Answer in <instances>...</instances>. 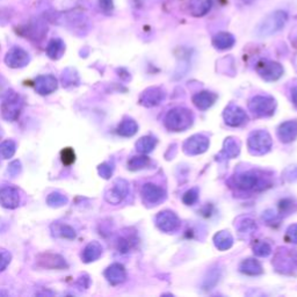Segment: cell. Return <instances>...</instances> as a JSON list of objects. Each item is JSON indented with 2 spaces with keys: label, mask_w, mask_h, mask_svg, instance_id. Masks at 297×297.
<instances>
[{
  "label": "cell",
  "mask_w": 297,
  "mask_h": 297,
  "mask_svg": "<svg viewBox=\"0 0 297 297\" xmlns=\"http://www.w3.org/2000/svg\"><path fill=\"white\" fill-rule=\"evenodd\" d=\"M293 202L288 200V198H285V200H282L280 202V209H281L282 211H287L289 208H292Z\"/></svg>",
  "instance_id": "cell-46"
},
{
  "label": "cell",
  "mask_w": 297,
  "mask_h": 297,
  "mask_svg": "<svg viewBox=\"0 0 297 297\" xmlns=\"http://www.w3.org/2000/svg\"><path fill=\"white\" fill-rule=\"evenodd\" d=\"M209 148L208 137L203 135H194L188 138L184 143V151L187 154L195 156V154H201L207 151Z\"/></svg>",
  "instance_id": "cell-12"
},
{
  "label": "cell",
  "mask_w": 297,
  "mask_h": 297,
  "mask_svg": "<svg viewBox=\"0 0 297 297\" xmlns=\"http://www.w3.org/2000/svg\"><path fill=\"white\" fill-rule=\"evenodd\" d=\"M165 99V92L160 87H150L145 90L140 98L141 104L145 107L158 106Z\"/></svg>",
  "instance_id": "cell-16"
},
{
  "label": "cell",
  "mask_w": 297,
  "mask_h": 297,
  "mask_svg": "<svg viewBox=\"0 0 297 297\" xmlns=\"http://www.w3.org/2000/svg\"><path fill=\"white\" fill-rule=\"evenodd\" d=\"M37 265L47 269H64L67 267L65 259L55 253H43L37 256Z\"/></svg>",
  "instance_id": "cell-13"
},
{
  "label": "cell",
  "mask_w": 297,
  "mask_h": 297,
  "mask_svg": "<svg viewBox=\"0 0 297 297\" xmlns=\"http://www.w3.org/2000/svg\"><path fill=\"white\" fill-rule=\"evenodd\" d=\"M219 278H221V272H219L218 269H212V271L209 272L207 276H205V279L203 280V283H202L203 289L209 290L214 288L219 281Z\"/></svg>",
  "instance_id": "cell-33"
},
{
  "label": "cell",
  "mask_w": 297,
  "mask_h": 297,
  "mask_svg": "<svg viewBox=\"0 0 297 297\" xmlns=\"http://www.w3.org/2000/svg\"><path fill=\"white\" fill-rule=\"evenodd\" d=\"M236 186L243 191H253L264 188V180L255 172H245L236 175Z\"/></svg>",
  "instance_id": "cell-8"
},
{
  "label": "cell",
  "mask_w": 297,
  "mask_h": 297,
  "mask_svg": "<svg viewBox=\"0 0 297 297\" xmlns=\"http://www.w3.org/2000/svg\"><path fill=\"white\" fill-rule=\"evenodd\" d=\"M148 164H150V159H148V157L137 156L129 159V161H128V168H129L130 171H138L147 167Z\"/></svg>",
  "instance_id": "cell-34"
},
{
  "label": "cell",
  "mask_w": 297,
  "mask_h": 297,
  "mask_svg": "<svg viewBox=\"0 0 297 297\" xmlns=\"http://www.w3.org/2000/svg\"><path fill=\"white\" fill-rule=\"evenodd\" d=\"M198 198V188H192V190L187 191L182 197V202L187 205L194 204Z\"/></svg>",
  "instance_id": "cell-38"
},
{
  "label": "cell",
  "mask_w": 297,
  "mask_h": 297,
  "mask_svg": "<svg viewBox=\"0 0 297 297\" xmlns=\"http://www.w3.org/2000/svg\"><path fill=\"white\" fill-rule=\"evenodd\" d=\"M287 239L293 244H297V224L290 225L287 230Z\"/></svg>",
  "instance_id": "cell-42"
},
{
  "label": "cell",
  "mask_w": 297,
  "mask_h": 297,
  "mask_svg": "<svg viewBox=\"0 0 297 297\" xmlns=\"http://www.w3.org/2000/svg\"><path fill=\"white\" fill-rule=\"evenodd\" d=\"M262 217H264L265 221L271 222L273 219L276 218V214L273 210H267L266 212H264V216H262Z\"/></svg>",
  "instance_id": "cell-47"
},
{
  "label": "cell",
  "mask_w": 297,
  "mask_h": 297,
  "mask_svg": "<svg viewBox=\"0 0 297 297\" xmlns=\"http://www.w3.org/2000/svg\"><path fill=\"white\" fill-rule=\"evenodd\" d=\"M21 202V195L18 188L13 186L0 187V205L6 209H16Z\"/></svg>",
  "instance_id": "cell-9"
},
{
  "label": "cell",
  "mask_w": 297,
  "mask_h": 297,
  "mask_svg": "<svg viewBox=\"0 0 297 297\" xmlns=\"http://www.w3.org/2000/svg\"><path fill=\"white\" fill-rule=\"evenodd\" d=\"M194 116L191 110L182 107L171 109L165 116V126L171 131H184L193 123Z\"/></svg>",
  "instance_id": "cell-1"
},
{
  "label": "cell",
  "mask_w": 297,
  "mask_h": 297,
  "mask_svg": "<svg viewBox=\"0 0 297 297\" xmlns=\"http://www.w3.org/2000/svg\"><path fill=\"white\" fill-rule=\"evenodd\" d=\"M29 55L25 50L21 48H13L7 52L5 57V63L7 64L12 69H20V67H25L29 63Z\"/></svg>",
  "instance_id": "cell-15"
},
{
  "label": "cell",
  "mask_w": 297,
  "mask_h": 297,
  "mask_svg": "<svg viewBox=\"0 0 297 297\" xmlns=\"http://www.w3.org/2000/svg\"><path fill=\"white\" fill-rule=\"evenodd\" d=\"M278 136L283 143H290L297 137V121H287L278 129Z\"/></svg>",
  "instance_id": "cell-19"
},
{
  "label": "cell",
  "mask_w": 297,
  "mask_h": 297,
  "mask_svg": "<svg viewBox=\"0 0 297 297\" xmlns=\"http://www.w3.org/2000/svg\"><path fill=\"white\" fill-rule=\"evenodd\" d=\"M117 248H119V251L121 253H127L128 251H129V244H128V242L126 241V239L121 238L119 243H117Z\"/></svg>",
  "instance_id": "cell-45"
},
{
  "label": "cell",
  "mask_w": 297,
  "mask_h": 297,
  "mask_svg": "<svg viewBox=\"0 0 297 297\" xmlns=\"http://www.w3.org/2000/svg\"><path fill=\"white\" fill-rule=\"evenodd\" d=\"M35 91L41 96H48L55 92L58 87V82L56 77L52 74H43V76L37 77L34 83Z\"/></svg>",
  "instance_id": "cell-14"
},
{
  "label": "cell",
  "mask_w": 297,
  "mask_h": 297,
  "mask_svg": "<svg viewBox=\"0 0 297 297\" xmlns=\"http://www.w3.org/2000/svg\"><path fill=\"white\" fill-rule=\"evenodd\" d=\"M256 71L261 76V78L267 80V82H275V80L281 78L283 74V67L281 64L267 59L261 60L256 64Z\"/></svg>",
  "instance_id": "cell-6"
},
{
  "label": "cell",
  "mask_w": 297,
  "mask_h": 297,
  "mask_svg": "<svg viewBox=\"0 0 297 297\" xmlns=\"http://www.w3.org/2000/svg\"><path fill=\"white\" fill-rule=\"evenodd\" d=\"M100 4H101V7L106 9V11L107 9L113 8V1H111V0H101Z\"/></svg>",
  "instance_id": "cell-48"
},
{
  "label": "cell",
  "mask_w": 297,
  "mask_h": 297,
  "mask_svg": "<svg viewBox=\"0 0 297 297\" xmlns=\"http://www.w3.org/2000/svg\"><path fill=\"white\" fill-rule=\"evenodd\" d=\"M142 195L145 202L150 204H157L164 200L165 192L159 186L154 184H145L142 188Z\"/></svg>",
  "instance_id": "cell-17"
},
{
  "label": "cell",
  "mask_w": 297,
  "mask_h": 297,
  "mask_svg": "<svg viewBox=\"0 0 297 297\" xmlns=\"http://www.w3.org/2000/svg\"><path fill=\"white\" fill-rule=\"evenodd\" d=\"M214 244L219 251H227L234 244V238L229 231H219L214 236Z\"/></svg>",
  "instance_id": "cell-26"
},
{
  "label": "cell",
  "mask_w": 297,
  "mask_h": 297,
  "mask_svg": "<svg viewBox=\"0 0 297 297\" xmlns=\"http://www.w3.org/2000/svg\"><path fill=\"white\" fill-rule=\"evenodd\" d=\"M249 110L258 117H267L274 114L276 101L272 97L256 96L252 98L248 103Z\"/></svg>",
  "instance_id": "cell-5"
},
{
  "label": "cell",
  "mask_w": 297,
  "mask_h": 297,
  "mask_svg": "<svg viewBox=\"0 0 297 297\" xmlns=\"http://www.w3.org/2000/svg\"><path fill=\"white\" fill-rule=\"evenodd\" d=\"M239 151H241V147H239L238 142L235 138L229 137L223 144V150L219 153V157L224 158V159H231V158L238 156Z\"/></svg>",
  "instance_id": "cell-23"
},
{
  "label": "cell",
  "mask_w": 297,
  "mask_h": 297,
  "mask_svg": "<svg viewBox=\"0 0 297 297\" xmlns=\"http://www.w3.org/2000/svg\"><path fill=\"white\" fill-rule=\"evenodd\" d=\"M216 99H217V96L215 93L203 91V92L195 94L193 97V102L198 109L207 110L208 108H210L215 103Z\"/></svg>",
  "instance_id": "cell-20"
},
{
  "label": "cell",
  "mask_w": 297,
  "mask_h": 297,
  "mask_svg": "<svg viewBox=\"0 0 297 297\" xmlns=\"http://www.w3.org/2000/svg\"><path fill=\"white\" fill-rule=\"evenodd\" d=\"M104 278L113 286H117L126 281V269L121 264H113L104 271Z\"/></svg>",
  "instance_id": "cell-18"
},
{
  "label": "cell",
  "mask_w": 297,
  "mask_h": 297,
  "mask_svg": "<svg viewBox=\"0 0 297 297\" xmlns=\"http://www.w3.org/2000/svg\"><path fill=\"white\" fill-rule=\"evenodd\" d=\"M157 141L154 137L151 136H144L140 138L136 143V150L141 153H148L153 150L156 147Z\"/></svg>",
  "instance_id": "cell-30"
},
{
  "label": "cell",
  "mask_w": 297,
  "mask_h": 297,
  "mask_svg": "<svg viewBox=\"0 0 297 297\" xmlns=\"http://www.w3.org/2000/svg\"><path fill=\"white\" fill-rule=\"evenodd\" d=\"M20 172H21V164H20L19 160L12 161V163L8 165V173L11 174L12 177H16Z\"/></svg>",
  "instance_id": "cell-43"
},
{
  "label": "cell",
  "mask_w": 297,
  "mask_h": 297,
  "mask_svg": "<svg viewBox=\"0 0 297 297\" xmlns=\"http://www.w3.org/2000/svg\"><path fill=\"white\" fill-rule=\"evenodd\" d=\"M60 159H62V163L64 165L70 166V165H72L76 161V153H74V151L71 148H65L60 152Z\"/></svg>",
  "instance_id": "cell-36"
},
{
  "label": "cell",
  "mask_w": 297,
  "mask_h": 297,
  "mask_svg": "<svg viewBox=\"0 0 297 297\" xmlns=\"http://www.w3.org/2000/svg\"><path fill=\"white\" fill-rule=\"evenodd\" d=\"M286 178L288 179L289 181L297 180V166L289 167L288 170L286 171Z\"/></svg>",
  "instance_id": "cell-44"
},
{
  "label": "cell",
  "mask_w": 297,
  "mask_h": 297,
  "mask_svg": "<svg viewBox=\"0 0 297 297\" xmlns=\"http://www.w3.org/2000/svg\"><path fill=\"white\" fill-rule=\"evenodd\" d=\"M253 252L256 256H261V258H266L272 253V248L267 242L260 241L255 243V245L253 246Z\"/></svg>",
  "instance_id": "cell-35"
},
{
  "label": "cell",
  "mask_w": 297,
  "mask_h": 297,
  "mask_svg": "<svg viewBox=\"0 0 297 297\" xmlns=\"http://www.w3.org/2000/svg\"><path fill=\"white\" fill-rule=\"evenodd\" d=\"M292 100H293V102L297 106V86L294 87L292 91Z\"/></svg>",
  "instance_id": "cell-49"
},
{
  "label": "cell",
  "mask_w": 297,
  "mask_h": 297,
  "mask_svg": "<svg viewBox=\"0 0 297 297\" xmlns=\"http://www.w3.org/2000/svg\"><path fill=\"white\" fill-rule=\"evenodd\" d=\"M288 21V13L285 11H275L265 18L256 28V34L260 37H268L279 33Z\"/></svg>",
  "instance_id": "cell-2"
},
{
  "label": "cell",
  "mask_w": 297,
  "mask_h": 297,
  "mask_svg": "<svg viewBox=\"0 0 297 297\" xmlns=\"http://www.w3.org/2000/svg\"><path fill=\"white\" fill-rule=\"evenodd\" d=\"M23 102L14 91H8L2 98L1 115L6 121H15L21 114Z\"/></svg>",
  "instance_id": "cell-3"
},
{
  "label": "cell",
  "mask_w": 297,
  "mask_h": 297,
  "mask_svg": "<svg viewBox=\"0 0 297 297\" xmlns=\"http://www.w3.org/2000/svg\"><path fill=\"white\" fill-rule=\"evenodd\" d=\"M128 193H129L128 182L123 180V179H117L109 190H107L106 193H104V198H106L108 203L119 204L126 198Z\"/></svg>",
  "instance_id": "cell-7"
},
{
  "label": "cell",
  "mask_w": 297,
  "mask_h": 297,
  "mask_svg": "<svg viewBox=\"0 0 297 297\" xmlns=\"http://www.w3.org/2000/svg\"><path fill=\"white\" fill-rule=\"evenodd\" d=\"M63 85L69 87V86H74V85H78L79 79L78 76H77V73L72 71V73H69V70L65 71L63 74V78H62Z\"/></svg>",
  "instance_id": "cell-37"
},
{
  "label": "cell",
  "mask_w": 297,
  "mask_h": 297,
  "mask_svg": "<svg viewBox=\"0 0 297 297\" xmlns=\"http://www.w3.org/2000/svg\"><path fill=\"white\" fill-rule=\"evenodd\" d=\"M157 227L164 232H174L180 227V219L173 211L164 210L156 216Z\"/></svg>",
  "instance_id": "cell-11"
},
{
  "label": "cell",
  "mask_w": 297,
  "mask_h": 297,
  "mask_svg": "<svg viewBox=\"0 0 297 297\" xmlns=\"http://www.w3.org/2000/svg\"><path fill=\"white\" fill-rule=\"evenodd\" d=\"M239 271H241L243 274L246 275H259L262 273V266L258 260L255 259H246L242 262L241 266H239Z\"/></svg>",
  "instance_id": "cell-25"
},
{
  "label": "cell",
  "mask_w": 297,
  "mask_h": 297,
  "mask_svg": "<svg viewBox=\"0 0 297 297\" xmlns=\"http://www.w3.org/2000/svg\"><path fill=\"white\" fill-rule=\"evenodd\" d=\"M2 137V130H1V128H0V138Z\"/></svg>",
  "instance_id": "cell-50"
},
{
  "label": "cell",
  "mask_w": 297,
  "mask_h": 297,
  "mask_svg": "<svg viewBox=\"0 0 297 297\" xmlns=\"http://www.w3.org/2000/svg\"><path fill=\"white\" fill-rule=\"evenodd\" d=\"M47 203L52 208H59L67 203V198L59 192H53L47 198Z\"/></svg>",
  "instance_id": "cell-32"
},
{
  "label": "cell",
  "mask_w": 297,
  "mask_h": 297,
  "mask_svg": "<svg viewBox=\"0 0 297 297\" xmlns=\"http://www.w3.org/2000/svg\"><path fill=\"white\" fill-rule=\"evenodd\" d=\"M102 254V246L98 242H91L86 245V248L83 251V261L89 264L98 260Z\"/></svg>",
  "instance_id": "cell-22"
},
{
  "label": "cell",
  "mask_w": 297,
  "mask_h": 297,
  "mask_svg": "<svg viewBox=\"0 0 297 297\" xmlns=\"http://www.w3.org/2000/svg\"><path fill=\"white\" fill-rule=\"evenodd\" d=\"M11 253L6 251V249H0V272L5 271L7 268L9 262H11Z\"/></svg>",
  "instance_id": "cell-41"
},
{
  "label": "cell",
  "mask_w": 297,
  "mask_h": 297,
  "mask_svg": "<svg viewBox=\"0 0 297 297\" xmlns=\"http://www.w3.org/2000/svg\"><path fill=\"white\" fill-rule=\"evenodd\" d=\"M223 119L225 123L230 127H241L243 124L248 122V114L242 109L241 107L236 106V104H229L225 108L224 113H223Z\"/></svg>",
  "instance_id": "cell-10"
},
{
  "label": "cell",
  "mask_w": 297,
  "mask_h": 297,
  "mask_svg": "<svg viewBox=\"0 0 297 297\" xmlns=\"http://www.w3.org/2000/svg\"><path fill=\"white\" fill-rule=\"evenodd\" d=\"M249 152L254 156H262L272 148V137L267 131L256 130L248 136V141Z\"/></svg>",
  "instance_id": "cell-4"
},
{
  "label": "cell",
  "mask_w": 297,
  "mask_h": 297,
  "mask_svg": "<svg viewBox=\"0 0 297 297\" xmlns=\"http://www.w3.org/2000/svg\"><path fill=\"white\" fill-rule=\"evenodd\" d=\"M212 0H191L190 11L194 16H203L211 9Z\"/></svg>",
  "instance_id": "cell-24"
},
{
  "label": "cell",
  "mask_w": 297,
  "mask_h": 297,
  "mask_svg": "<svg viewBox=\"0 0 297 297\" xmlns=\"http://www.w3.org/2000/svg\"><path fill=\"white\" fill-rule=\"evenodd\" d=\"M256 229V225L254 221H252V219L246 218L244 222H242L241 224L238 225V230L242 232V234H251Z\"/></svg>",
  "instance_id": "cell-40"
},
{
  "label": "cell",
  "mask_w": 297,
  "mask_h": 297,
  "mask_svg": "<svg viewBox=\"0 0 297 297\" xmlns=\"http://www.w3.org/2000/svg\"><path fill=\"white\" fill-rule=\"evenodd\" d=\"M235 36L230 33L227 32H221L216 34L212 39V46L218 50H227L230 49L235 46Z\"/></svg>",
  "instance_id": "cell-21"
},
{
  "label": "cell",
  "mask_w": 297,
  "mask_h": 297,
  "mask_svg": "<svg viewBox=\"0 0 297 297\" xmlns=\"http://www.w3.org/2000/svg\"><path fill=\"white\" fill-rule=\"evenodd\" d=\"M138 126L133 119H124L117 127V134L122 137H131L137 133Z\"/></svg>",
  "instance_id": "cell-28"
},
{
  "label": "cell",
  "mask_w": 297,
  "mask_h": 297,
  "mask_svg": "<svg viewBox=\"0 0 297 297\" xmlns=\"http://www.w3.org/2000/svg\"><path fill=\"white\" fill-rule=\"evenodd\" d=\"M51 230L53 235L57 237H62L66 239H74L76 238V230L69 224H60V223H55L51 225Z\"/></svg>",
  "instance_id": "cell-29"
},
{
  "label": "cell",
  "mask_w": 297,
  "mask_h": 297,
  "mask_svg": "<svg viewBox=\"0 0 297 297\" xmlns=\"http://www.w3.org/2000/svg\"><path fill=\"white\" fill-rule=\"evenodd\" d=\"M16 151V143L12 140H6L0 143V157L2 159H9L14 156Z\"/></svg>",
  "instance_id": "cell-31"
},
{
  "label": "cell",
  "mask_w": 297,
  "mask_h": 297,
  "mask_svg": "<svg viewBox=\"0 0 297 297\" xmlns=\"http://www.w3.org/2000/svg\"><path fill=\"white\" fill-rule=\"evenodd\" d=\"M98 173H99L101 178L109 179L114 173L113 165L109 163H103V164L99 165V167H98Z\"/></svg>",
  "instance_id": "cell-39"
},
{
  "label": "cell",
  "mask_w": 297,
  "mask_h": 297,
  "mask_svg": "<svg viewBox=\"0 0 297 297\" xmlns=\"http://www.w3.org/2000/svg\"><path fill=\"white\" fill-rule=\"evenodd\" d=\"M64 50H65V45H64L62 40H51L47 47V55L51 59H59L63 56Z\"/></svg>",
  "instance_id": "cell-27"
}]
</instances>
